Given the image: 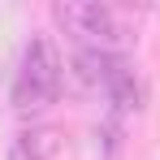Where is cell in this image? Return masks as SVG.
Segmentation results:
<instances>
[{
    "instance_id": "3",
    "label": "cell",
    "mask_w": 160,
    "mask_h": 160,
    "mask_svg": "<svg viewBox=\"0 0 160 160\" xmlns=\"http://www.w3.org/2000/svg\"><path fill=\"white\" fill-rule=\"evenodd\" d=\"M52 13H56V22L69 30L82 48H91V52H117V48L130 39L126 26L117 22V13H112L108 4H91V0H61Z\"/></svg>"
},
{
    "instance_id": "2",
    "label": "cell",
    "mask_w": 160,
    "mask_h": 160,
    "mask_svg": "<svg viewBox=\"0 0 160 160\" xmlns=\"http://www.w3.org/2000/svg\"><path fill=\"white\" fill-rule=\"evenodd\" d=\"M74 69H78V78L87 82V87H104L108 100H112L117 108H126V112H138V108H143V82H138V74L130 69L126 56L78 48Z\"/></svg>"
},
{
    "instance_id": "1",
    "label": "cell",
    "mask_w": 160,
    "mask_h": 160,
    "mask_svg": "<svg viewBox=\"0 0 160 160\" xmlns=\"http://www.w3.org/2000/svg\"><path fill=\"white\" fill-rule=\"evenodd\" d=\"M61 95V56H56L52 39H30L22 65H18V78H13V104L22 112H39V108L56 104Z\"/></svg>"
},
{
    "instance_id": "4",
    "label": "cell",
    "mask_w": 160,
    "mask_h": 160,
    "mask_svg": "<svg viewBox=\"0 0 160 160\" xmlns=\"http://www.w3.org/2000/svg\"><path fill=\"white\" fill-rule=\"evenodd\" d=\"M61 152V134L56 130H22L9 147V160H52Z\"/></svg>"
}]
</instances>
